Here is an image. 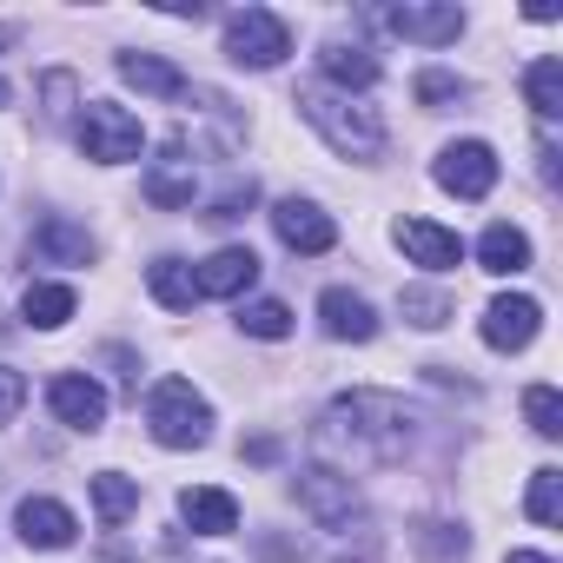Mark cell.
<instances>
[{
	"instance_id": "obj_27",
	"label": "cell",
	"mask_w": 563,
	"mask_h": 563,
	"mask_svg": "<svg viewBox=\"0 0 563 563\" xmlns=\"http://www.w3.org/2000/svg\"><path fill=\"white\" fill-rule=\"evenodd\" d=\"M398 306H405V319L418 325V332H438L457 306H451V292H438V286H405L398 292Z\"/></svg>"
},
{
	"instance_id": "obj_20",
	"label": "cell",
	"mask_w": 563,
	"mask_h": 563,
	"mask_svg": "<svg viewBox=\"0 0 563 563\" xmlns=\"http://www.w3.org/2000/svg\"><path fill=\"white\" fill-rule=\"evenodd\" d=\"M477 265L484 272H497V278H510V272H523L530 265V239L517 232V225H484V239H477Z\"/></svg>"
},
{
	"instance_id": "obj_18",
	"label": "cell",
	"mask_w": 563,
	"mask_h": 563,
	"mask_svg": "<svg viewBox=\"0 0 563 563\" xmlns=\"http://www.w3.org/2000/svg\"><path fill=\"white\" fill-rule=\"evenodd\" d=\"M299 497H306V510H312L319 523H352V510H358L352 477H339V471H325V464H312V471L299 477Z\"/></svg>"
},
{
	"instance_id": "obj_28",
	"label": "cell",
	"mask_w": 563,
	"mask_h": 563,
	"mask_svg": "<svg viewBox=\"0 0 563 563\" xmlns=\"http://www.w3.org/2000/svg\"><path fill=\"white\" fill-rule=\"evenodd\" d=\"M523 418H530L537 438H563V398H556L550 385H530V391H523Z\"/></svg>"
},
{
	"instance_id": "obj_17",
	"label": "cell",
	"mask_w": 563,
	"mask_h": 563,
	"mask_svg": "<svg viewBox=\"0 0 563 563\" xmlns=\"http://www.w3.org/2000/svg\"><path fill=\"white\" fill-rule=\"evenodd\" d=\"M319 74L352 100V93L378 87V54H365V47H352V41H325V47H319Z\"/></svg>"
},
{
	"instance_id": "obj_1",
	"label": "cell",
	"mask_w": 563,
	"mask_h": 563,
	"mask_svg": "<svg viewBox=\"0 0 563 563\" xmlns=\"http://www.w3.org/2000/svg\"><path fill=\"white\" fill-rule=\"evenodd\" d=\"M411 424L418 418L405 411V398H391V391H352V398L332 405L325 438H345L358 464H391V457H405Z\"/></svg>"
},
{
	"instance_id": "obj_12",
	"label": "cell",
	"mask_w": 563,
	"mask_h": 563,
	"mask_svg": "<svg viewBox=\"0 0 563 563\" xmlns=\"http://www.w3.org/2000/svg\"><path fill=\"white\" fill-rule=\"evenodd\" d=\"M14 523H21V543L27 550H67L74 543V510L67 504H54V497H21L14 504Z\"/></svg>"
},
{
	"instance_id": "obj_25",
	"label": "cell",
	"mask_w": 563,
	"mask_h": 563,
	"mask_svg": "<svg viewBox=\"0 0 563 563\" xmlns=\"http://www.w3.org/2000/svg\"><path fill=\"white\" fill-rule=\"evenodd\" d=\"M192 159H166V166H153L146 173V199L153 206H192Z\"/></svg>"
},
{
	"instance_id": "obj_14",
	"label": "cell",
	"mask_w": 563,
	"mask_h": 563,
	"mask_svg": "<svg viewBox=\"0 0 563 563\" xmlns=\"http://www.w3.org/2000/svg\"><path fill=\"white\" fill-rule=\"evenodd\" d=\"M398 245H405L411 265H424V272H451V265H464V239L444 232V225H431V219H398Z\"/></svg>"
},
{
	"instance_id": "obj_10",
	"label": "cell",
	"mask_w": 563,
	"mask_h": 563,
	"mask_svg": "<svg viewBox=\"0 0 563 563\" xmlns=\"http://www.w3.org/2000/svg\"><path fill=\"white\" fill-rule=\"evenodd\" d=\"M47 405H54V418H60L67 431H100V424H107V391H100L87 372H60V378L47 385Z\"/></svg>"
},
{
	"instance_id": "obj_6",
	"label": "cell",
	"mask_w": 563,
	"mask_h": 563,
	"mask_svg": "<svg viewBox=\"0 0 563 563\" xmlns=\"http://www.w3.org/2000/svg\"><path fill=\"white\" fill-rule=\"evenodd\" d=\"M438 186L457 192V199H484V192L497 186V153H490L484 140H457V146H444V153H438Z\"/></svg>"
},
{
	"instance_id": "obj_13",
	"label": "cell",
	"mask_w": 563,
	"mask_h": 563,
	"mask_svg": "<svg viewBox=\"0 0 563 563\" xmlns=\"http://www.w3.org/2000/svg\"><path fill=\"white\" fill-rule=\"evenodd\" d=\"M385 27L398 41H418V47H451L464 34V8H391Z\"/></svg>"
},
{
	"instance_id": "obj_11",
	"label": "cell",
	"mask_w": 563,
	"mask_h": 563,
	"mask_svg": "<svg viewBox=\"0 0 563 563\" xmlns=\"http://www.w3.org/2000/svg\"><path fill=\"white\" fill-rule=\"evenodd\" d=\"M27 252L41 258V265H93V232L87 225H74V219H60V212H47L41 225H34V239H27Z\"/></svg>"
},
{
	"instance_id": "obj_2",
	"label": "cell",
	"mask_w": 563,
	"mask_h": 563,
	"mask_svg": "<svg viewBox=\"0 0 563 563\" xmlns=\"http://www.w3.org/2000/svg\"><path fill=\"white\" fill-rule=\"evenodd\" d=\"M299 113H306V120L325 133V146L345 153V159H378V153H385V120H378L372 107L332 93V87H306V93H299Z\"/></svg>"
},
{
	"instance_id": "obj_7",
	"label": "cell",
	"mask_w": 563,
	"mask_h": 563,
	"mask_svg": "<svg viewBox=\"0 0 563 563\" xmlns=\"http://www.w3.org/2000/svg\"><path fill=\"white\" fill-rule=\"evenodd\" d=\"M537 332H543V306H537L530 292L490 299V312H484V345H490V352H523Z\"/></svg>"
},
{
	"instance_id": "obj_26",
	"label": "cell",
	"mask_w": 563,
	"mask_h": 563,
	"mask_svg": "<svg viewBox=\"0 0 563 563\" xmlns=\"http://www.w3.org/2000/svg\"><path fill=\"white\" fill-rule=\"evenodd\" d=\"M523 510H530V523H543V530H556L563 523V471H530V497H523Z\"/></svg>"
},
{
	"instance_id": "obj_34",
	"label": "cell",
	"mask_w": 563,
	"mask_h": 563,
	"mask_svg": "<svg viewBox=\"0 0 563 563\" xmlns=\"http://www.w3.org/2000/svg\"><path fill=\"white\" fill-rule=\"evenodd\" d=\"M0 107H8V80H0Z\"/></svg>"
},
{
	"instance_id": "obj_16",
	"label": "cell",
	"mask_w": 563,
	"mask_h": 563,
	"mask_svg": "<svg viewBox=\"0 0 563 563\" xmlns=\"http://www.w3.org/2000/svg\"><path fill=\"white\" fill-rule=\"evenodd\" d=\"M179 517L199 537H232L239 530V497L219 490V484H192V490H179Z\"/></svg>"
},
{
	"instance_id": "obj_9",
	"label": "cell",
	"mask_w": 563,
	"mask_h": 563,
	"mask_svg": "<svg viewBox=\"0 0 563 563\" xmlns=\"http://www.w3.org/2000/svg\"><path fill=\"white\" fill-rule=\"evenodd\" d=\"M192 286H199V299H239V292H252L258 286V252L252 245H219L192 272Z\"/></svg>"
},
{
	"instance_id": "obj_19",
	"label": "cell",
	"mask_w": 563,
	"mask_h": 563,
	"mask_svg": "<svg viewBox=\"0 0 563 563\" xmlns=\"http://www.w3.org/2000/svg\"><path fill=\"white\" fill-rule=\"evenodd\" d=\"M120 80L140 87L146 100H186V74L159 54H120Z\"/></svg>"
},
{
	"instance_id": "obj_8",
	"label": "cell",
	"mask_w": 563,
	"mask_h": 563,
	"mask_svg": "<svg viewBox=\"0 0 563 563\" xmlns=\"http://www.w3.org/2000/svg\"><path fill=\"white\" fill-rule=\"evenodd\" d=\"M272 232L286 239L292 252H306V258H319V252L339 245V225H332L312 199H278V206H272Z\"/></svg>"
},
{
	"instance_id": "obj_30",
	"label": "cell",
	"mask_w": 563,
	"mask_h": 563,
	"mask_svg": "<svg viewBox=\"0 0 563 563\" xmlns=\"http://www.w3.org/2000/svg\"><path fill=\"white\" fill-rule=\"evenodd\" d=\"M418 100H424V107L464 100V80H457V74H438V67H431V74H418Z\"/></svg>"
},
{
	"instance_id": "obj_23",
	"label": "cell",
	"mask_w": 563,
	"mask_h": 563,
	"mask_svg": "<svg viewBox=\"0 0 563 563\" xmlns=\"http://www.w3.org/2000/svg\"><path fill=\"white\" fill-rule=\"evenodd\" d=\"M74 286H54V278H41V286H27V299H21V312H27V325H41V332H60L67 319H74Z\"/></svg>"
},
{
	"instance_id": "obj_29",
	"label": "cell",
	"mask_w": 563,
	"mask_h": 563,
	"mask_svg": "<svg viewBox=\"0 0 563 563\" xmlns=\"http://www.w3.org/2000/svg\"><path fill=\"white\" fill-rule=\"evenodd\" d=\"M239 325H245L252 339H286V332H292V312L278 306V299H258V306L239 312Z\"/></svg>"
},
{
	"instance_id": "obj_33",
	"label": "cell",
	"mask_w": 563,
	"mask_h": 563,
	"mask_svg": "<svg viewBox=\"0 0 563 563\" xmlns=\"http://www.w3.org/2000/svg\"><path fill=\"white\" fill-rule=\"evenodd\" d=\"M504 563H550V556H537V550H510Z\"/></svg>"
},
{
	"instance_id": "obj_15",
	"label": "cell",
	"mask_w": 563,
	"mask_h": 563,
	"mask_svg": "<svg viewBox=\"0 0 563 563\" xmlns=\"http://www.w3.org/2000/svg\"><path fill=\"white\" fill-rule=\"evenodd\" d=\"M319 325H325V339H352V345H372L378 339V312L358 292H345V286L319 292Z\"/></svg>"
},
{
	"instance_id": "obj_4",
	"label": "cell",
	"mask_w": 563,
	"mask_h": 563,
	"mask_svg": "<svg viewBox=\"0 0 563 563\" xmlns=\"http://www.w3.org/2000/svg\"><path fill=\"white\" fill-rule=\"evenodd\" d=\"M286 54H292V27L278 21L272 8H239V14L225 21V60H232V67L265 74V67H278Z\"/></svg>"
},
{
	"instance_id": "obj_24",
	"label": "cell",
	"mask_w": 563,
	"mask_h": 563,
	"mask_svg": "<svg viewBox=\"0 0 563 563\" xmlns=\"http://www.w3.org/2000/svg\"><path fill=\"white\" fill-rule=\"evenodd\" d=\"M93 510H100V523H126L140 510V484L120 477V471H100L93 477Z\"/></svg>"
},
{
	"instance_id": "obj_22",
	"label": "cell",
	"mask_w": 563,
	"mask_h": 563,
	"mask_svg": "<svg viewBox=\"0 0 563 563\" xmlns=\"http://www.w3.org/2000/svg\"><path fill=\"white\" fill-rule=\"evenodd\" d=\"M523 100H530L537 120H556L563 113V60L556 54H543V60L523 67Z\"/></svg>"
},
{
	"instance_id": "obj_32",
	"label": "cell",
	"mask_w": 563,
	"mask_h": 563,
	"mask_svg": "<svg viewBox=\"0 0 563 563\" xmlns=\"http://www.w3.org/2000/svg\"><path fill=\"white\" fill-rule=\"evenodd\" d=\"M252 199H258V192H252V179H245V186H232V192H225L206 219H245V206H252Z\"/></svg>"
},
{
	"instance_id": "obj_31",
	"label": "cell",
	"mask_w": 563,
	"mask_h": 563,
	"mask_svg": "<svg viewBox=\"0 0 563 563\" xmlns=\"http://www.w3.org/2000/svg\"><path fill=\"white\" fill-rule=\"evenodd\" d=\"M21 405H27V378H21L14 365H0V424H14Z\"/></svg>"
},
{
	"instance_id": "obj_5",
	"label": "cell",
	"mask_w": 563,
	"mask_h": 563,
	"mask_svg": "<svg viewBox=\"0 0 563 563\" xmlns=\"http://www.w3.org/2000/svg\"><path fill=\"white\" fill-rule=\"evenodd\" d=\"M140 146H146V126L126 107H113V100H87L80 107V153L87 159L126 166V159H140Z\"/></svg>"
},
{
	"instance_id": "obj_3",
	"label": "cell",
	"mask_w": 563,
	"mask_h": 563,
	"mask_svg": "<svg viewBox=\"0 0 563 563\" xmlns=\"http://www.w3.org/2000/svg\"><path fill=\"white\" fill-rule=\"evenodd\" d=\"M146 431H153L166 451H192V444H206V431H212V405H206L186 378H159V385L146 391Z\"/></svg>"
},
{
	"instance_id": "obj_21",
	"label": "cell",
	"mask_w": 563,
	"mask_h": 563,
	"mask_svg": "<svg viewBox=\"0 0 563 563\" xmlns=\"http://www.w3.org/2000/svg\"><path fill=\"white\" fill-rule=\"evenodd\" d=\"M146 286H153V299H159L166 312H192V299H199L186 258H153V265H146Z\"/></svg>"
}]
</instances>
